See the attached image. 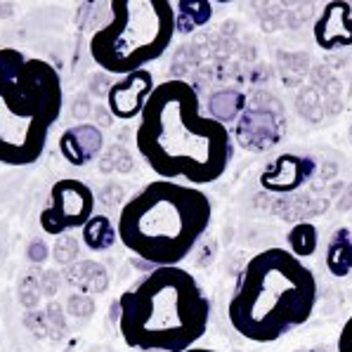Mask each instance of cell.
Returning a JSON list of instances; mask_svg holds the SVG:
<instances>
[{
  "mask_svg": "<svg viewBox=\"0 0 352 352\" xmlns=\"http://www.w3.org/2000/svg\"><path fill=\"white\" fill-rule=\"evenodd\" d=\"M135 144L161 180H185L192 187L218 182L232 159L230 130L201 113L197 90L180 78L154 88L140 116Z\"/></svg>",
  "mask_w": 352,
  "mask_h": 352,
  "instance_id": "6da1fadb",
  "label": "cell"
},
{
  "mask_svg": "<svg viewBox=\"0 0 352 352\" xmlns=\"http://www.w3.org/2000/svg\"><path fill=\"white\" fill-rule=\"evenodd\" d=\"M317 298V277L300 258L289 248H265L241 270L227 305V319L251 343H277L310 322Z\"/></svg>",
  "mask_w": 352,
  "mask_h": 352,
  "instance_id": "7a4b0ae2",
  "label": "cell"
},
{
  "mask_svg": "<svg viewBox=\"0 0 352 352\" xmlns=\"http://www.w3.org/2000/svg\"><path fill=\"white\" fill-rule=\"evenodd\" d=\"M208 324V298L180 265L154 267L118 298V331L133 350L187 352L197 348Z\"/></svg>",
  "mask_w": 352,
  "mask_h": 352,
  "instance_id": "3957f363",
  "label": "cell"
},
{
  "mask_svg": "<svg viewBox=\"0 0 352 352\" xmlns=\"http://www.w3.org/2000/svg\"><path fill=\"white\" fill-rule=\"evenodd\" d=\"M213 220V204L199 187L154 180L118 213V241L156 267L180 265Z\"/></svg>",
  "mask_w": 352,
  "mask_h": 352,
  "instance_id": "277c9868",
  "label": "cell"
},
{
  "mask_svg": "<svg viewBox=\"0 0 352 352\" xmlns=\"http://www.w3.org/2000/svg\"><path fill=\"white\" fill-rule=\"evenodd\" d=\"M64 107L62 78L50 62L0 50V164L31 166Z\"/></svg>",
  "mask_w": 352,
  "mask_h": 352,
  "instance_id": "5b68a950",
  "label": "cell"
},
{
  "mask_svg": "<svg viewBox=\"0 0 352 352\" xmlns=\"http://www.w3.org/2000/svg\"><path fill=\"white\" fill-rule=\"evenodd\" d=\"M109 10L111 19L90 38V55L121 78L164 57L177 34L168 0H111Z\"/></svg>",
  "mask_w": 352,
  "mask_h": 352,
  "instance_id": "8992f818",
  "label": "cell"
},
{
  "mask_svg": "<svg viewBox=\"0 0 352 352\" xmlns=\"http://www.w3.org/2000/svg\"><path fill=\"white\" fill-rule=\"evenodd\" d=\"M95 215V194L83 180L62 177L50 189V206L41 213V227L45 234L59 236L76 227L83 230Z\"/></svg>",
  "mask_w": 352,
  "mask_h": 352,
  "instance_id": "52a82bcc",
  "label": "cell"
},
{
  "mask_svg": "<svg viewBox=\"0 0 352 352\" xmlns=\"http://www.w3.org/2000/svg\"><path fill=\"white\" fill-rule=\"evenodd\" d=\"M154 76L149 69H140L123 78H118L116 83L107 93V104L109 111L121 121H130V118H140L142 109L147 104V100L154 93Z\"/></svg>",
  "mask_w": 352,
  "mask_h": 352,
  "instance_id": "ba28073f",
  "label": "cell"
},
{
  "mask_svg": "<svg viewBox=\"0 0 352 352\" xmlns=\"http://www.w3.org/2000/svg\"><path fill=\"white\" fill-rule=\"evenodd\" d=\"M317 164L310 156L281 154L260 173V187L272 194H291L315 175Z\"/></svg>",
  "mask_w": 352,
  "mask_h": 352,
  "instance_id": "9c48e42d",
  "label": "cell"
},
{
  "mask_svg": "<svg viewBox=\"0 0 352 352\" xmlns=\"http://www.w3.org/2000/svg\"><path fill=\"white\" fill-rule=\"evenodd\" d=\"M315 43L322 50H340L352 45V5L345 0L327 3L315 21Z\"/></svg>",
  "mask_w": 352,
  "mask_h": 352,
  "instance_id": "30bf717a",
  "label": "cell"
},
{
  "mask_svg": "<svg viewBox=\"0 0 352 352\" xmlns=\"http://www.w3.org/2000/svg\"><path fill=\"white\" fill-rule=\"evenodd\" d=\"M102 138L100 128L95 126H76L72 130L59 138V149H62V156L74 166H85L88 161H93L102 149Z\"/></svg>",
  "mask_w": 352,
  "mask_h": 352,
  "instance_id": "8fae6325",
  "label": "cell"
},
{
  "mask_svg": "<svg viewBox=\"0 0 352 352\" xmlns=\"http://www.w3.org/2000/svg\"><path fill=\"white\" fill-rule=\"evenodd\" d=\"M327 270L333 277L343 279L352 272V232L338 227L327 246Z\"/></svg>",
  "mask_w": 352,
  "mask_h": 352,
  "instance_id": "7c38bea8",
  "label": "cell"
},
{
  "mask_svg": "<svg viewBox=\"0 0 352 352\" xmlns=\"http://www.w3.org/2000/svg\"><path fill=\"white\" fill-rule=\"evenodd\" d=\"M213 17V5L208 0H180L175 8V29L192 34L194 29L208 24Z\"/></svg>",
  "mask_w": 352,
  "mask_h": 352,
  "instance_id": "4fadbf2b",
  "label": "cell"
},
{
  "mask_svg": "<svg viewBox=\"0 0 352 352\" xmlns=\"http://www.w3.org/2000/svg\"><path fill=\"white\" fill-rule=\"evenodd\" d=\"M243 107H246V95L239 93V90H218L208 100V116L227 126L239 116Z\"/></svg>",
  "mask_w": 352,
  "mask_h": 352,
  "instance_id": "5bb4252c",
  "label": "cell"
},
{
  "mask_svg": "<svg viewBox=\"0 0 352 352\" xmlns=\"http://www.w3.org/2000/svg\"><path fill=\"white\" fill-rule=\"evenodd\" d=\"M118 239V230L109 223V218L104 215H93L88 220V225L83 227V241L88 243V248L93 251H104V248L113 246V241Z\"/></svg>",
  "mask_w": 352,
  "mask_h": 352,
  "instance_id": "9a60e30c",
  "label": "cell"
},
{
  "mask_svg": "<svg viewBox=\"0 0 352 352\" xmlns=\"http://www.w3.org/2000/svg\"><path fill=\"white\" fill-rule=\"evenodd\" d=\"M286 243H289V251L296 258H310L315 256L317 243H319V232L312 223H300L291 227L289 234H286Z\"/></svg>",
  "mask_w": 352,
  "mask_h": 352,
  "instance_id": "2e32d148",
  "label": "cell"
},
{
  "mask_svg": "<svg viewBox=\"0 0 352 352\" xmlns=\"http://www.w3.org/2000/svg\"><path fill=\"white\" fill-rule=\"evenodd\" d=\"M336 350H338V352H352V317L343 324V329H340Z\"/></svg>",
  "mask_w": 352,
  "mask_h": 352,
  "instance_id": "e0dca14e",
  "label": "cell"
},
{
  "mask_svg": "<svg viewBox=\"0 0 352 352\" xmlns=\"http://www.w3.org/2000/svg\"><path fill=\"white\" fill-rule=\"evenodd\" d=\"M187 352H220V350H210V348H192V350H187Z\"/></svg>",
  "mask_w": 352,
  "mask_h": 352,
  "instance_id": "ac0fdd59",
  "label": "cell"
}]
</instances>
